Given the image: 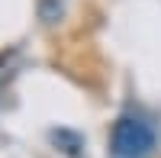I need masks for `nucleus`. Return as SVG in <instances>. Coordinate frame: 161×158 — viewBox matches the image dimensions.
I'll return each instance as SVG.
<instances>
[{
  "label": "nucleus",
  "instance_id": "nucleus-4",
  "mask_svg": "<svg viewBox=\"0 0 161 158\" xmlns=\"http://www.w3.org/2000/svg\"><path fill=\"white\" fill-rule=\"evenodd\" d=\"M13 61H16V52H13V48H10V52H0V84L7 81V74H10V65H13Z\"/></svg>",
  "mask_w": 161,
  "mask_h": 158
},
{
  "label": "nucleus",
  "instance_id": "nucleus-3",
  "mask_svg": "<svg viewBox=\"0 0 161 158\" xmlns=\"http://www.w3.org/2000/svg\"><path fill=\"white\" fill-rule=\"evenodd\" d=\"M52 142H64V145H68V152L74 155L77 149H80V136H74V133H68V129H58V133H52Z\"/></svg>",
  "mask_w": 161,
  "mask_h": 158
},
{
  "label": "nucleus",
  "instance_id": "nucleus-2",
  "mask_svg": "<svg viewBox=\"0 0 161 158\" xmlns=\"http://www.w3.org/2000/svg\"><path fill=\"white\" fill-rule=\"evenodd\" d=\"M64 13V0H39V16L45 26H55Z\"/></svg>",
  "mask_w": 161,
  "mask_h": 158
},
{
  "label": "nucleus",
  "instance_id": "nucleus-1",
  "mask_svg": "<svg viewBox=\"0 0 161 158\" xmlns=\"http://www.w3.org/2000/svg\"><path fill=\"white\" fill-rule=\"evenodd\" d=\"M155 142H158V136H155L152 120H145L142 113H123L113 126L110 152H113V158H148Z\"/></svg>",
  "mask_w": 161,
  "mask_h": 158
}]
</instances>
